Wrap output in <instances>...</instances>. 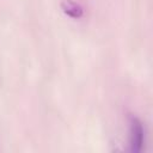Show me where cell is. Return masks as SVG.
<instances>
[{"label": "cell", "mask_w": 153, "mask_h": 153, "mask_svg": "<svg viewBox=\"0 0 153 153\" xmlns=\"http://www.w3.org/2000/svg\"><path fill=\"white\" fill-rule=\"evenodd\" d=\"M145 141V131L141 121L137 117L131 116L129 121V151L139 153L142 149Z\"/></svg>", "instance_id": "cell-1"}, {"label": "cell", "mask_w": 153, "mask_h": 153, "mask_svg": "<svg viewBox=\"0 0 153 153\" xmlns=\"http://www.w3.org/2000/svg\"><path fill=\"white\" fill-rule=\"evenodd\" d=\"M61 10L65 14L73 19H79L84 14V8L80 4L73 1V0H62L61 1Z\"/></svg>", "instance_id": "cell-2"}]
</instances>
